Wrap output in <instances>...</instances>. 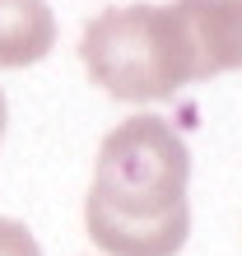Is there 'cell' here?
I'll list each match as a JSON object with an SVG mask.
<instances>
[{
    "label": "cell",
    "instance_id": "cell-1",
    "mask_svg": "<svg viewBox=\"0 0 242 256\" xmlns=\"http://www.w3.org/2000/svg\"><path fill=\"white\" fill-rule=\"evenodd\" d=\"M191 154L172 122L144 112L98 144L84 228L108 256H177L191 233Z\"/></svg>",
    "mask_w": 242,
    "mask_h": 256
},
{
    "label": "cell",
    "instance_id": "cell-2",
    "mask_svg": "<svg viewBox=\"0 0 242 256\" xmlns=\"http://www.w3.org/2000/svg\"><path fill=\"white\" fill-rule=\"evenodd\" d=\"M88 80L121 102H158L200 84L191 28L182 5H116L88 19L80 38Z\"/></svg>",
    "mask_w": 242,
    "mask_h": 256
},
{
    "label": "cell",
    "instance_id": "cell-3",
    "mask_svg": "<svg viewBox=\"0 0 242 256\" xmlns=\"http://www.w3.org/2000/svg\"><path fill=\"white\" fill-rule=\"evenodd\" d=\"M177 5L200 56V80L242 70V0H177Z\"/></svg>",
    "mask_w": 242,
    "mask_h": 256
},
{
    "label": "cell",
    "instance_id": "cell-4",
    "mask_svg": "<svg viewBox=\"0 0 242 256\" xmlns=\"http://www.w3.org/2000/svg\"><path fill=\"white\" fill-rule=\"evenodd\" d=\"M56 47V14L47 0H0V70L38 66Z\"/></svg>",
    "mask_w": 242,
    "mask_h": 256
},
{
    "label": "cell",
    "instance_id": "cell-5",
    "mask_svg": "<svg viewBox=\"0 0 242 256\" xmlns=\"http://www.w3.org/2000/svg\"><path fill=\"white\" fill-rule=\"evenodd\" d=\"M0 256H42V247L19 219H0Z\"/></svg>",
    "mask_w": 242,
    "mask_h": 256
},
{
    "label": "cell",
    "instance_id": "cell-6",
    "mask_svg": "<svg viewBox=\"0 0 242 256\" xmlns=\"http://www.w3.org/2000/svg\"><path fill=\"white\" fill-rule=\"evenodd\" d=\"M5 122H10V108H5V94H0V135H5Z\"/></svg>",
    "mask_w": 242,
    "mask_h": 256
}]
</instances>
